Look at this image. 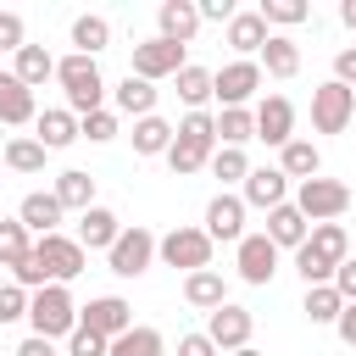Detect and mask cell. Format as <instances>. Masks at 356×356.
<instances>
[{
  "instance_id": "cell-1",
  "label": "cell",
  "mask_w": 356,
  "mask_h": 356,
  "mask_svg": "<svg viewBox=\"0 0 356 356\" xmlns=\"http://www.w3.org/2000/svg\"><path fill=\"white\" fill-rule=\"evenodd\" d=\"M211 150H217V117H211V111H189V117L178 122V134H172V145H167L172 178L200 172V167L211 161Z\"/></svg>"
},
{
  "instance_id": "cell-2",
  "label": "cell",
  "mask_w": 356,
  "mask_h": 356,
  "mask_svg": "<svg viewBox=\"0 0 356 356\" xmlns=\"http://www.w3.org/2000/svg\"><path fill=\"white\" fill-rule=\"evenodd\" d=\"M28 323H33V334L39 339H67L72 328H78V300H72V289L67 284H44V289H33L28 295Z\"/></svg>"
},
{
  "instance_id": "cell-3",
  "label": "cell",
  "mask_w": 356,
  "mask_h": 356,
  "mask_svg": "<svg viewBox=\"0 0 356 356\" xmlns=\"http://www.w3.org/2000/svg\"><path fill=\"white\" fill-rule=\"evenodd\" d=\"M56 83L67 89V111H72V117L100 111V100H106V78H100L95 56H61V61H56Z\"/></svg>"
},
{
  "instance_id": "cell-4",
  "label": "cell",
  "mask_w": 356,
  "mask_h": 356,
  "mask_svg": "<svg viewBox=\"0 0 356 356\" xmlns=\"http://www.w3.org/2000/svg\"><path fill=\"white\" fill-rule=\"evenodd\" d=\"M306 222H334V217H345L350 211V184H339V178H306V184H295V200H289Z\"/></svg>"
},
{
  "instance_id": "cell-5",
  "label": "cell",
  "mask_w": 356,
  "mask_h": 356,
  "mask_svg": "<svg viewBox=\"0 0 356 356\" xmlns=\"http://www.w3.org/2000/svg\"><path fill=\"white\" fill-rule=\"evenodd\" d=\"M156 256H161L167 267L200 273V267H211V239H206V228H189V222H178V228H167V234L156 239Z\"/></svg>"
},
{
  "instance_id": "cell-6",
  "label": "cell",
  "mask_w": 356,
  "mask_h": 356,
  "mask_svg": "<svg viewBox=\"0 0 356 356\" xmlns=\"http://www.w3.org/2000/svg\"><path fill=\"white\" fill-rule=\"evenodd\" d=\"M33 261L44 267V278H50V284H72V278L83 273L89 250H83L72 234H44V239H33Z\"/></svg>"
},
{
  "instance_id": "cell-7",
  "label": "cell",
  "mask_w": 356,
  "mask_h": 356,
  "mask_svg": "<svg viewBox=\"0 0 356 356\" xmlns=\"http://www.w3.org/2000/svg\"><path fill=\"white\" fill-rule=\"evenodd\" d=\"M150 261H156V234H150L145 222L122 228L117 245L106 250V267H111L117 278H139V273H150Z\"/></svg>"
},
{
  "instance_id": "cell-8",
  "label": "cell",
  "mask_w": 356,
  "mask_h": 356,
  "mask_svg": "<svg viewBox=\"0 0 356 356\" xmlns=\"http://www.w3.org/2000/svg\"><path fill=\"white\" fill-rule=\"evenodd\" d=\"M350 117H356V89H345V83H334V78L312 89V128H317V134H345Z\"/></svg>"
},
{
  "instance_id": "cell-9",
  "label": "cell",
  "mask_w": 356,
  "mask_h": 356,
  "mask_svg": "<svg viewBox=\"0 0 356 356\" xmlns=\"http://www.w3.org/2000/svg\"><path fill=\"white\" fill-rule=\"evenodd\" d=\"M200 334H206V339H211V345L228 356V350H245V345H250V334H256V317H250L245 306L222 300L217 312H206V328H200Z\"/></svg>"
},
{
  "instance_id": "cell-10",
  "label": "cell",
  "mask_w": 356,
  "mask_h": 356,
  "mask_svg": "<svg viewBox=\"0 0 356 356\" xmlns=\"http://www.w3.org/2000/svg\"><path fill=\"white\" fill-rule=\"evenodd\" d=\"M78 328H89V334H100V339L111 345L117 334L134 328V306H128L122 295H95L89 306H78Z\"/></svg>"
},
{
  "instance_id": "cell-11",
  "label": "cell",
  "mask_w": 356,
  "mask_h": 356,
  "mask_svg": "<svg viewBox=\"0 0 356 356\" xmlns=\"http://www.w3.org/2000/svg\"><path fill=\"white\" fill-rule=\"evenodd\" d=\"M256 89H261V67L256 61H228V67L211 72V100H222V111L228 106H245Z\"/></svg>"
},
{
  "instance_id": "cell-12",
  "label": "cell",
  "mask_w": 356,
  "mask_h": 356,
  "mask_svg": "<svg viewBox=\"0 0 356 356\" xmlns=\"http://www.w3.org/2000/svg\"><path fill=\"white\" fill-rule=\"evenodd\" d=\"M178 67H184V44H167V39H145V44H134V78H145V83H156V78H178Z\"/></svg>"
},
{
  "instance_id": "cell-13",
  "label": "cell",
  "mask_w": 356,
  "mask_h": 356,
  "mask_svg": "<svg viewBox=\"0 0 356 356\" xmlns=\"http://www.w3.org/2000/svg\"><path fill=\"white\" fill-rule=\"evenodd\" d=\"M250 117H256V139H267V145H278V150L295 139V100H289V95H267Z\"/></svg>"
},
{
  "instance_id": "cell-14",
  "label": "cell",
  "mask_w": 356,
  "mask_h": 356,
  "mask_svg": "<svg viewBox=\"0 0 356 356\" xmlns=\"http://www.w3.org/2000/svg\"><path fill=\"white\" fill-rule=\"evenodd\" d=\"M206 239L217 245V239H228V245H239L245 239V200L239 195H211L206 200Z\"/></svg>"
},
{
  "instance_id": "cell-15",
  "label": "cell",
  "mask_w": 356,
  "mask_h": 356,
  "mask_svg": "<svg viewBox=\"0 0 356 356\" xmlns=\"http://www.w3.org/2000/svg\"><path fill=\"white\" fill-rule=\"evenodd\" d=\"M234 250H239V278H245V284H256V289L273 284V273H278V245H273L267 234H245Z\"/></svg>"
},
{
  "instance_id": "cell-16",
  "label": "cell",
  "mask_w": 356,
  "mask_h": 356,
  "mask_svg": "<svg viewBox=\"0 0 356 356\" xmlns=\"http://www.w3.org/2000/svg\"><path fill=\"white\" fill-rule=\"evenodd\" d=\"M195 33H200V11H195V0H161V6H156V39L189 50Z\"/></svg>"
},
{
  "instance_id": "cell-17",
  "label": "cell",
  "mask_w": 356,
  "mask_h": 356,
  "mask_svg": "<svg viewBox=\"0 0 356 356\" xmlns=\"http://www.w3.org/2000/svg\"><path fill=\"white\" fill-rule=\"evenodd\" d=\"M239 200H245V206H256V211H273V206H284V200H289V178H284L278 167H250V172H245V189H239Z\"/></svg>"
},
{
  "instance_id": "cell-18",
  "label": "cell",
  "mask_w": 356,
  "mask_h": 356,
  "mask_svg": "<svg viewBox=\"0 0 356 356\" xmlns=\"http://www.w3.org/2000/svg\"><path fill=\"white\" fill-rule=\"evenodd\" d=\"M61 217H67V211H61V200H56L50 189L22 195V206H17V222H22L28 234H39V239H44V234H61Z\"/></svg>"
},
{
  "instance_id": "cell-19",
  "label": "cell",
  "mask_w": 356,
  "mask_h": 356,
  "mask_svg": "<svg viewBox=\"0 0 356 356\" xmlns=\"http://www.w3.org/2000/svg\"><path fill=\"white\" fill-rule=\"evenodd\" d=\"M300 250L334 273V267L350 256V234H345V222H312V234H306V245H300Z\"/></svg>"
},
{
  "instance_id": "cell-20",
  "label": "cell",
  "mask_w": 356,
  "mask_h": 356,
  "mask_svg": "<svg viewBox=\"0 0 356 356\" xmlns=\"http://www.w3.org/2000/svg\"><path fill=\"white\" fill-rule=\"evenodd\" d=\"M117 234H122V217H117L111 206H89V211L78 217V245H83V250H111Z\"/></svg>"
},
{
  "instance_id": "cell-21",
  "label": "cell",
  "mask_w": 356,
  "mask_h": 356,
  "mask_svg": "<svg viewBox=\"0 0 356 356\" xmlns=\"http://www.w3.org/2000/svg\"><path fill=\"white\" fill-rule=\"evenodd\" d=\"M33 139H39L44 150H67V145H78V117H72L67 106H50V111L33 117Z\"/></svg>"
},
{
  "instance_id": "cell-22",
  "label": "cell",
  "mask_w": 356,
  "mask_h": 356,
  "mask_svg": "<svg viewBox=\"0 0 356 356\" xmlns=\"http://www.w3.org/2000/svg\"><path fill=\"white\" fill-rule=\"evenodd\" d=\"M261 234H267L278 250H300V245H306V234H312V222L284 200V206H273V211H267V228H261Z\"/></svg>"
},
{
  "instance_id": "cell-23",
  "label": "cell",
  "mask_w": 356,
  "mask_h": 356,
  "mask_svg": "<svg viewBox=\"0 0 356 356\" xmlns=\"http://www.w3.org/2000/svg\"><path fill=\"white\" fill-rule=\"evenodd\" d=\"M267 33H273V28H267V22L256 17V11H234V22L222 28V39H228V44L239 50V61H250V56H261V44H267Z\"/></svg>"
},
{
  "instance_id": "cell-24",
  "label": "cell",
  "mask_w": 356,
  "mask_h": 356,
  "mask_svg": "<svg viewBox=\"0 0 356 356\" xmlns=\"http://www.w3.org/2000/svg\"><path fill=\"white\" fill-rule=\"evenodd\" d=\"M184 300H189L195 312H217V306L228 300V284H222V273H217V267L184 273Z\"/></svg>"
},
{
  "instance_id": "cell-25",
  "label": "cell",
  "mask_w": 356,
  "mask_h": 356,
  "mask_svg": "<svg viewBox=\"0 0 356 356\" xmlns=\"http://www.w3.org/2000/svg\"><path fill=\"white\" fill-rule=\"evenodd\" d=\"M33 117H39L33 89H22L11 72H0V122H6V128H22V122H33Z\"/></svg>"
},
{
  "instance_id": "cell-26",
  "label": "cell",
  "mask_w": 356,
  "mask_h": 356,
  "mask_svg": "<svg viewBox=\"0 0 356 356\" xmlns=\"http://www.w3.org/2000/svg\"><path fill=\"white\" fill-rule=\"evenodd\" d=\"M11 78H17L22 89H39L44 78H56V56H50L44 44H22V50L11 56Z\"/></svg>"
},
{
  "instance_id": "cell-27",
  "label": "cell",
  "mask_w": 356,
  "mask_h": 356,
  "mask_svg": "<svg viewBox=\"0 0 356 356\" xmlns=\"http://www.w3.org/2000/svg\"><path fill=\"white\" fill-rule=\"evenodd\" d=\"M278 172H284V178H295V184H306V178H317V172H323V150H317L312 139H289V145L278 150Z\"/></svg>"
},
{
  "instance_id": "cell-28",
  "label": "cell",
  "mask_w": 356,
  "mask_h": 356,
  "mask_svg": "<svg viewBox=\"0 0 356 356\" xmlns=\"http://www.w3.org/2000/svg\"><path fill=\"white\" fill-rule=\"evenodd\" d=\"M50 195L61 200V211H78V217H83V211L95 206V178H89L83 167H67V172L50 184Z\"/></svg>"
},
{
  "instance_id": "cell-29",
  "label": "cell",
  "mask_w": 356,
  "mask_h": 356,
  "mask_svg": "<svg viewBox=\"0 0 356 356\" xmlns=\"http://www.w3.org/2000/svg\"><path fill=\"white\" fill-rule=\"evenodd\" d=\"M261 72H273V78H295L300 72V44L289 39V33H267V44H261V61H256Z\"/></svg>"
},
{
  "instance_id": "cell-30",
  "label": "cell",
  "mask_w": 356,
  "mask_h": 356,
  "mask_svg": "<svg viewBox=\"0 0 356 356\" xmlns=\"http://www.w3.org/2000/svg\"><path fill=\"white\" fill-rule=\"evenodd\" d=\"M106 356H167V339H161V328L134 323L128 334H117V339L106 345Z\"/></svg>"
},
{
  "instance_id": "cell-31",
  "label": "cell",
  "mask_w": 356,
  "mask_h": 356,
  "mask_svg": "<svg viewBox=\"0 0 356 356\" xmlns=\"http://www.w3.org/2000/svg\"><path fill=\"white\" fill-rule=\"evenodd\" d=\"M106 44H111V22H106L100 11L72 17V56H100Z\"/></svg>"
},
{
  "instance_id": "cell-32",
  "label": "cell",
  "mask_w": 356,
  "mask_h": 356,
  "mask_svg": "<svg viewBox=\"0 0 356 356\" xmlns=\"http://www.w3.org/2000/svg\"><path fill=\"white\" fill-rule=\"evenodd\" d=\"M117 111L134 117V122H139V117H156V83H145V78L128 72V78L117 83Z\"/></svg>"
},
{
  "instance_id": "cell-33",
  "label": "cell",
  "mask_w": 356,
  "mask_h": 356,
  "mask_svg": "<svg viewBox=\"0 0 356 356\" xmlns=\"http://www.w3.org/2000/svg\"><path fill=\"white\" fill-rule=\"evenodd\" d=\"M172 134H178V128H172L167 117H139L128 139H134V156H167V145H172Z\"/></svg>"
},
{
  "instance_id": "cell-34",
  "label": "cell",
  "mask_w": 356,
  "mask_h": 356,
  "mask_svg": "<svg viewBox=\"0 0 356 356\" xmlns=\"http://www.w3.org/2000/svg\"><path fill=\"white\" fill-rule=\"evenodd\" d=\"M245 139H256V117H250V106H228V111H217V145L245 150Z\"/></svg>"
},
{
  "instance_id": "cell-35",
  "label": "cell",
  "mask_w": 356,
  "mask_h": 356,
  "mask_svg": "<svg viewBox=\"0 0 356 356\" xmlns=\"http://www.w3.org/2000/svg\"><path fill=\"white\" fill-rule=\"evenodd\" d=\"M172 83H178V100H184L189 111H206V100H211V72H206V67H195V61H184Z\"/></svg>"
},
{
  "instance_id": "cell-36",
  "label": "cell",
  "mask_w": 356,
  "mask_h": 356,
  "mask_svg": "<svg viewBox=\"0 0 356 356\" xmlns=\"http://www.w3.org/2000/svg\"><path fill=\"white\" fill-rule=\"evenodd\" d=\"M44 145L33 139V134H17V139H6V167L11 172H44Z\"/></svg>"
},
{
  "instance_id": "cell-37",
  "label": "cell",
  "mask_w": 356,
  "mask_h": 356,
  "mask_svg": "<svg viewBox=\"0 0 356 356\" xmlns=\"http://www.w3.org/2000/svg\"><path fill=\"white\" fill-rule=\"evenodd\" d=\"M28 250H33V234H28L17 217H11V222L0 217V267H11V273H17V267L28 261Z\"/></svg>"
},
{
  "instance_id": "cell-38",
  "label": "cell",
  "mask_w": 356,
  "mask_h": 356,
  "mask_svg": "<svg viewBox=\"0 0 356 356\" xmlns=\"http://www.w3.org/2000/svg\"><path fill=\"white\" fill-rule=\"evenodd\" d=\"M256 17H261L267 28H295V22H306V17H312V6H306V0H261V6H256Z\"/></svg>"
},
{
  "instance_id": "cell-39",
  "label": "cell",
  "mask_w": 356,
  "mask_h": 356,
  "mask_svg": "<svg viewBox=\"0 0 356 356\" xmlns=\"http://www.w3.org/2000/svg\"><path fill=\"white\" fill-rule=\"evenodd\" d=\"M300 312H306L312 323H328V328H334V317L345 312V300H339L334 284H317V289H306V306H300Z\"/></svg>"
},
{
  "instance_id": "cell-40",
  "label": "cell",
  "mask_w": 356,
  "mask_h": 356,
  "mask_svg": "<svg viewBox=\"0 0 356 356\" xmlns=\"http://www.w3.org/2000/svg\"><path fill=\"white\" fill-rule=\"evenodd\" d=\"M206 167H211L222 184H245V172H250V156H245V150H228V145H217Z\"/></svg>"
},
{
  "instance_id": "cell-41",
  "label": "cell",
  "mask_w": 356,
  "mask_h": 356,
  "mask_svg": "<svg viewBox=\"0 0 356 356\" xmlns=\"http://www.w3.org/2000/svg\"><path fill=\"white\" fill-rule=\"evenodd\" d=\"M78 139H89V145H111L117 139V111H89V117H78Z\"/></svg>"
},
{
  "instance_id": "cell-42",
  "label": "cell",
  "mask_w": 356,
  "mask_h": 356,
  "mask_svg": "<svg viewBox=\"0 0 356 356\" xmlns=\"http://www.w3.org/2000/svg\"><path fill=\"white\" fill-rule=\"evenodd\" d=\"M28 317V289L22 284H0V323H22Z\"/></svg>"
},
{
  "instance_id": "cell-43",
  "label": "cell",
  "mask_w": 356,
  "mask_h": 356,
  "mask_svg": "<svg viewBox=\"0 0 356 356\" xmlns=\"http://www.w3.org/2000/svg\"><path fill=\"white\" fill-rule=\"evenodd\" d=\"M22 44H28V28H22V17H17V11H0V50H11V56H17Z\"/></svg>"
},
{
  "instance_id": "cell-44",
  "label": "cell",
  "mask_w": 356,
  "mask_h": 356,
  "mask_svg": "<svg viewBox=\"0 0 356 356\" xmlns=\"http://www.w3.org/2000/svg\"><path fill=\"white\" fill-rule=\"evenodd\" d=\"M67 356H106V339L89 334V328H72L67 334Z\"/></svg>"
},
{
  "instance_id": "cell-45",
  "label": "cell",
  "mask_w": 356,
  "mask_h": 356,
  "mask_svg": "<svg viewBox=\"0 0 356 356\" xmlns=\"http://www.w3.org/2000/svg\"><path fill=\"white\" fill-rule=\"evenodd\" d=\"M195 11H200V22H234V0H195Z\"/></svg>"
},
{
  "instance_id": "cell-46",
  "label": "cell",
  "mask_w": 356,
  "mask_h": 356,
  "mask_svg": "<svg viewBox=\"0 0 356 356\" xmlns=\"http://www.w3.org/2000/svg\"><path fill=\"white\" fill-rule=\"evenodd\" d=\"M334 83H345V89H356V44H345V50L334 56Z\"/></svg>"
},
{
  "instance_id": "cell-47",
  "label": "cell",
  "mask_w": 356,
  "mask_h": 356,
  "mask_svg": "<svg viewBox=\"0 0 356 356\" xmlns=\"http://www.w3.org/2000/svg\"><path fill=\"white\" fill-rule=\"evenodd\" d=\"M334 289H339V300H345V306L356 300V261H350V256L334 267Z\"/></svg>"
},
{
  "instance_id": "cell-48",
  "label": "cell",
  "mask_w": 356,
  "mask_h": 356,
  "mask_svg": "<svg viewBox=\"0 0 356 356\" xmlns=\"http://www.w3.org/2000/svg\"><path fill=\"white\" fill-rule=\"evenodd\" d=\"M178 356H222L206 334H178Z\"/></svg>"
},
{
  "instance_id": "cell-49",
  "label": "cell",
  "mask_w": 356,
  "mask_h": 356,
  "mask_svg": "<svg viewBox=\"0 0 356 356\" xmlns=\"http://www.w3.org/2000/svg\"><path fill=\"white\" fill-rule=\"evenodd\" d=\"M334 334H339L345 345H356V300H350V306H345V312L334 317Z\"/></svg>"
},
{
  "instance_id": "cell-50",
  "label": "cell",
  "mask_w": 356,
  "mask_h": 356,
  "mask_svg": "<svg viewBox=\"0 0 356 356\" xmlns=\"http://www.w3.org/2000/svg\"><path fill=\"white\" fill-rule=\"evenodd\" d=\"M17 356H56V345H50V339H39V334H28V339L17 345Z\"/></svg>"
},
{
  "instance_id": "cell-51",
  "label": "cell",
  "mask_w": 356,
  "mask_h": 356,
  "mask_svg": "<svg viewBox=\"0 0 356 356\" xmlns=\"http://www.w3.org/2000/svg\"><path fill=\"white\" fill-rule=\"evenodd\" d=\"M339 22H345V28L356 33V0H339Z\"/></svg>"
},
{
  "instance_id": "cell-52",
  "label": "cell",
  "mask_w": 356,
  "mask_h": 356,
  "mask_svg": "<svg viewBox=\"0 0 356 356\" xmlns=\"http://www.w3.org/2000/svg\"><path fill=\"white\" fill-rule=\"evenodd\" d=\"M228 356H261V350H250V345H245V350H228Z\"/></svg>"
}]
</instances>
